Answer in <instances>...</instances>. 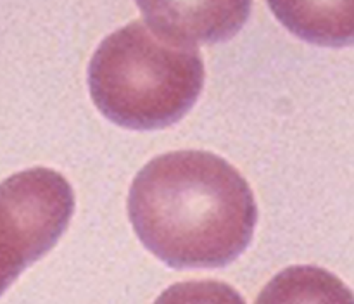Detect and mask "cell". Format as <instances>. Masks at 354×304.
<instances>
[{"label": "cell", "mask_w": 354, "mask_h": 304, "mask_svg": "<svg viewBox=\"0 0 354 304\" xmlns=\"http://www.w3.org/2000/svg\"><path fill=\"white\" fill-rule=\"evenodd\" d=\"M204 85L199 47L147 19L111 33L88 66L97 109L133 130L165 128L182 120Z\"/></svg>", "instance_id": "2"}, {"label": "cell", "mask_w": 354, "mask_h": 304, "mask_svg": "<svg viewBox=\"0 0 354 304\" xmlns=\"http://www.w3.org/2000/svg\"><path fill=\"white\" fill-rule=\"evenodd\" d=\"M75 193L61 173L37 166L0 183V296L61 238Z\"/></svg>", "instance_id": "3"}, {"label": "cell", "mask_w": 354, "mask_h": 304, "mask_svg": "<svg viewBox=\"0 0 354 304\" xmlns=\"http://www.w3.org/2000/svg\"><path fill=\"white\" fill-rule=\"evenodd\" d=\"M154 304H245V301L225 282L192 280L168 287Z\"/></svg>", "instance_id": "5"}, {"label": "cell", "mask_w": 354, "mask_h": 304, "mask_svg": "<svg viewBox=\"0 0 354 304\" xmlns=\"http://www.w3.org/2000/svg\"><path fill=\"white\" fill-rule=\"evenodd\" d=\"M254 304H354L349 287L318 266H290L277 273Z\"/></svg>", "instance_id": "4"}, {"label": "cell", "mask_w": 354, "mask_h": 304, "mask_svg": "<svg viewBox=\"0 0 354 304\" xmlns=\"http://www.w3.org/2000/svg\"><path fill=\"white\" fill-rule=\"evenodd\" d=\"M128 216L142 244L173 268L230 265L251 244L254 196L228 161L206 151H176L135 176Z\"/></svg>", "instance_id": "1"}]
</instances>
